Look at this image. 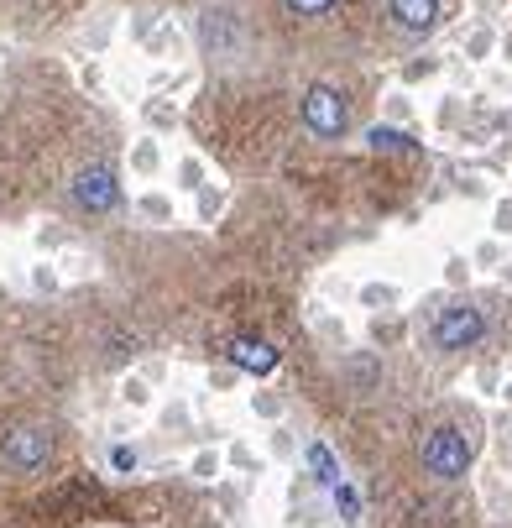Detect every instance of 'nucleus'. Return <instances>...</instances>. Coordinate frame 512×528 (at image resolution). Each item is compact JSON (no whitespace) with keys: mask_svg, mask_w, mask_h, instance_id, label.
Segmentation results:
<instances>
[{"mask_svg":"<svg viewBox=\"0 0 512 528\" xmlns=\"http://www.w3.org/2000/svg\"><path fill=\"white\" fill-rule=\"evenodd\" d=\"M194 42H199V53L209 63H220V68H236L251 48V32H246V16L236 6H225V0H215V6H204L199 21H194Z\"/></svg>","mask_w":512,"mask_h":528,"instance_id":"1","label":"nucleus"},{"mask_svg":"<svg viewBox=\"0 0 512 528\" xmlns=\"http://www.w3.org/2000/svg\"><path fill=\"white\" fill-rule=\"evenodd\" d=\"M486 330H492V319L476 298H450V304L434 309V325H429V346L439 356H460V351H476Z\"/></svg>","mask_w":512,"mask_h":528,"instance_id":"2","label":"nucleus"},{"mask_svg":"<svg viewBox=\"0 0 512 528\" xmlns=\"http://www.w3.org/2000/svg\"><path fill=\"white\" fill-rule=\"evenodd\" d=\"M298 121L319 142H345V131H351V100H345V89L314 79L304 89V100H298Z\"/></svg>","mask_w":512,"mask_h":528,"instance_id":"3","label":"nucleus"},{"mask_svg":"<svg viewBox=\"0 0 512 528\" xmlns=\"http://www.w3.org/2000/svg\"><path fill=\"white\" fill-rule=\"evenodd\" d=\"M418 461H424V471L434 481H465V476H471V466H476V450H471V440H465V429L439 424V429L424 434Z\"/></svg>","mask_w":512,"mask_h":528,"instance_id":"4","label":"nucleus"},{"mask_svg":"<svg viewBox=\"0 0 512 528\" xmlns=\"http://www.w3.org/2000/svg\"><path fill=\"white\" fill-rule=\"evenodd\" d=\"M68 199H74V210L79 215H89V220H105V215H115L121 210V168L115 163H89V168H79L74 173V183H68Z\"/></svg>","mask_w":512,"mask_h":528,"instance_id":"5","label":"nucleus"},{"mask_svg":"<svg viewBox=\"0 0 512 528\" xmlns=\"http://www.w3.org/2000/svg\"><path fill=\"white\" fill-rule=\"evenodd\" d=\"M382 16L398 37L429 42L439 27H445V0H382Z\"/></svg>","mask_w":512,"mask_h":528,"instance_id":"6","label":"nucleus"},{"mask_svg":"<svg viewBox=\"0 0 512 528\" xmlns=\"http://www.w3.org/2000/svg\"><path fill=\"white\" fill-rule=\"evenodd\" d=\"M0 461H6L16 476H32L53 461V434L42 424H21L6 434V445H0Z\"/></svg>","mask_w":512,"mask_h":528,"instance_id":"7","label":"nucleus"},{"mask_svg":"<svg viewBox=\"0 0 512 528\" xmlns=\"http://www.w3.org/2000/svg\"><path fill=\"white\" fill-rule=\"evenodd\" d=\"M230 366H236L241 377H272L277 366H283V351L262 335H236L230 340Z\"/></svg>","mask_w":512,"mask_h":528,"instance_id":"8","label":"nucleus"},{"mask_svg":"<svg viewBox=\"0 0 512 528\" xmlns=\"http://www.w3.org/2000/svg\"><path fill=\"white\" fill-rule=\"evenodd\" d=\"M189 42H194V37L183 32L173 16H162L157 27H152V37L142 42V53H147L152 63H189Z\"/></svg>","mask_w":512,"mask_h":528,"instance_id":"9","label":"nucleus"},{"mask_svg":"<svg viewBox=\"0 0 512 528\" xmlns=\"http://www.w3.org/2000/svg\"><path fill=\"white\" fill-rule=\"evenodd\" d=\"M361 142H366V152H382V157H408V152H418L424 142L408 131V126H392V121H377V126H366L361 131Z\"/></svg>","mask_w":512,"mask_h":528,"instance_id":"10","label":"nucleus"},{"mask_svg":"<svg viewBox=\"0 0 512 528\" xmlns=\"http://www.w3.org/2000/svg\"><path fill=\"white\" fill-rule=\"evenodd\" d=\"M126 168H131V178H142V183L162 178V168H168V157H162V136H152V131L136 136L131 152H126Z\"/></svg>","mask_w":512,"mask_h":528,"instance_id":"11","label":"nucleus"},{"mask_svg":"<svg viewBox=\"0 0 512 528\" xmlns=\"http://www.w3.org/2000/svg\"><path fill=\"white\" fill-rule=\"evenodd\" d=\"M304 476L314 481V487H324V492L340 487V481H345L340 455H335L330 445H324V440H309V445H304Z\"/></svg>","mask_w":512,"mask_h":528,"instance_id":"12","label":"nucleus"},{"mask_svg":"<svg viewBox=\"0 0 512 528\" xmlns=\"http://www.w3.org/2000/svg\"><path fill=\"white\" fill-rule=\"evenodd\" d=\"M356 304H361L366 314H398V309L408 304V288H403V283H387V278H371V283L356 288Z\"/></svg>","mask_w":512,"mask_h":528,"instance_id":"13","label":"nucleus"},{"mask_svg":"<svg viewBox=\"0 0 512 528\" xmlns=\"http://www.w3.org/2000/svg\"><path fill=\"white\" fill-rule=\"evenodd\" d=\"M115 21H121V16H115L110 6H95V11H89V21H84V42H89V53H110V42H115Z\"/></svg>","mask_w":512,"mask_h":528,"instance_id":"14","label":"nucleus"},{"mask_svg":"<svg viewBox=\"0 0 512 528\" xmlns=\"http://www.w3.org/2000/svg\"><path fill=\"white\" fill-rule=\"evenodd\" d=\"M142 121H147L152 136H162V131H178L183 126V110L168 95H152V100H142Z\"/></svg>","mask_w":512,"mask_h":528,"instance_id":"15","label":"nucleus"},{"mask_svg":"<svg viewBox=\"0 0 512 528\" xmlns=\"http://www.w3.org/2000/svg\"><path fill=\"white\" fill-rule=\"evenodd\" d=\"M225 210H230V189H225V183H215V178H209L204 189L194 194V215H199V225H215Z\"/></svg>","mask_w":512,"mask_h":528,"instance_id":"16","label":"nucleus"},{"mask_svg":"<svg viewBox=\"0 0 512 528\" xmlns=\"http://www.w3.org/2000/svg\"><path fill=\"white\" fill-rule=\"evenodd\" d=\"M173 183H178L183 194H199L204 183H209V163H204L199 152H183L178 163H173Z\"/></svg>","mask_w":512,"mask_h":528,"instance_id":"17","label":"nucleus"},{"mask_svg":"<svg viewBox=\"0 0 512 528\" xmlns=\"http://www.w3.org/2000/svg\"><path fill=\"white\" fill-rule=\"evenodd\" d=\"M121 403H126V408H136V413H147V408L157 403L152 377H147V372H126V377H121Z\"/></svg>","mask_w":512,"mask_h":528,"instance_id":"18","label":"nucleus"},{"mask_svg":"<svg viewBox=\"0 0 512 528\" xmlns=\"http://www.w3.org/2000/svg\"><path fill=\"white\" fill-rule=\"evenodd\" d=\"M413 116H418V105H413V95H408V84L387 89V95H382V121H392V126H413Z\"/></svg>","mask_w":512,"mask_h":528,"instance_id":"19","label":"nucleus"},{"mask_svg":"<svg viewBox=\"0 0 512 528\" xmlns=\"http://www.w3.org/2000/svg\"><path fill=\"white\" fill-rule=\"evenodd\" d=\"M246 408H251V419H262V424H283V413H288L283 393H272V387H256L246 398Z\"/></svg>","mask_w":512,"mask_h":528,"instance_id":"20","label":"nucleus"},{"mask_svg":"<svg viewBox=\"0 0 512 528\" xmlns=\"http://www.w3.org/2000/svg\"><path fill=\"white\" fill-rule=\"evenodd\" d=\"M136 215H142V220H152V225H173V220H178L173 199H168V194H157V189L136 194Z\"/></svg>","mask_w":512,"mask_h":528,"instance_id":"21","label":"nucleus"},{"mask_svg":"<svg viewBox=\"0 0 512 528\" xmlns=\"http://www.w3.org/2000/svg\"><path fill=\"white\" fill-rule=\"evenodd\" d=\"M27 283H32V293L53 298V293L63 288V272H58V262H53V257H37V262L27 267Z\"/></svg>","mask_w":512,"mask_h":528,"instance_id":"22","label":"nucleus"},{"mask_svg":"<svg viewBox=\"0 0 512 528\" xmlns=\"http://www.w3.org/2000/svg\"><path fill=\"white\" fill-rule=\"evenodd\" d=\"M220 471H225V450L204 445V450H194V455H189V476H194V481H204V487H209V481H220Z\"/></svg>","mask_w":512,"mask_h":528,"instance_id":"23","label":"nucleus"},{"mask_svg":"<svg viewBox=\"0 0 512 528\" xmlns=\"http://www.w3.org/2000/svg\"><path fill=\"white\" fill-rule=\"evenodd\" d=\"M460 48H465V58H471V63H486V58H492V53L502 48V37H497L492 27H471Z\"/></svg>","mask_w":512,"mask_h":528,"instance_id":"24","label":"nucleus"},{"mask_svg":"<svg viewBox=\"0 0 512 528\" xmlns=\"http://www.w3.org/2000/svg\"><path fill=\"white\" fill-rule=\"evenodd\" d=\"M105 466H110L115 476H136V471H142V450L126 445V440H115V445L105 450Z\"/></svg>","mask_w":512,"mask_h":528,"instance_id":"25","label":"nucleus"},{"mask_svg":"<svg viewBox=\"0 0 512 528\" xmlns=\"http://www.w3.org/2000/svg\"><path fill=\"white\" fill-rule=\"evenodd\" d=\"M330 502H335V513H340L345 523H356V518H361V492L351 487V481H340V487H330Z\"/></svg>","mask_w":512,"mask_h":528,"instance_id":"26","label":"nucleus"},{"mask_svg":"<svg viewBox=\"0 0 512 528\" xmlns=\"http://www.w3.org/2000/svg\"><path fill=\"white\" fill-rule=\"evenodd\" d=\"M267 455H272V461H293V455H298V440H293L283 424H272V434H267Z\"/></svg>","mask_w":512,"mask_h":528,"instance_id":"27","label":"nucleus"},{"mask_svg":"<svg viewBox=\"0 0 512 528\" xmlns=\"http://www.w3.org/2000/svg\"><path fill=\"white\" fill-rule=\"evenodd\" d=\"M225 466H236V471H251V476H256V471H262V455H256L246 440H236V445L225 450Z\"/></svg>","mask_w":512,"mask_h":528,"instance_id":"28","label":"nucleus"},{"mask_svg":"<svg viewBox=\"0 0 512 528\" xmlns=\"http://www.w3.org/2000/svg\"><path fill=\"white\" fill-rule=\"evenodd\" d=\"M492 236H497V241H512V194H502V199L492 204Z\"/></svg>","mask_w":512,"mask_h":528,"instance_id":"29","label":"nucleus"},{"mask_svg":"<svg viewBox=\"0 0 512 528\" xmlns=\"http://www.w3.org/2000/svg\"><path fill=\"white\" fill-rule=\"evenodd\" d=\"M335 6H340V0H283L288 16H309V21H314V16H330Z\"/></svg>","mask_w":512,"mask_h":528,"instance_id":"30","label":"nucleus"},{"mask_svg":"<svg viewBox=\"0 0 512 528\" xmlns=\"http://www.w3.org/2000/svg\"><path fill=\"white\" fill-rule=\"evenodd\" d=\"M439 74H445V58H418V63H408L403 84H424V79H439Z\"/></svg>","mask_w":512,"mask_h":528,"instance_id":"31","label":"nucleus"},{"mask_svg":"<svg viewBox=\"0 0 512 528\" xmlns=\"http://www.w3.org/2000/svg\"><path fill=\"white\" fill-rule=\"evenodd\" d=\"M53 262H58L63 278H89V272H95V262L79 257V251H63V257H53Z\"/></svg>","mask_w":512,"mask_h":528,"instance_id":"32","label":"nucleus"},{"mask_svg":"<svg viewBox=\"0 0 512 528\" xmlns=\"http://www.w3.org/2000/svg\"><path fill=\"white\" fill-rule=\"evenodd\" d=\"M497 262H502V241H497V236H486V241L471 251V267H497Z\"/></svg>","mask_w":512,"mask_h":528,"instance_id":"33","label":"nucleus"},{"mask_svg":"<svg viewBox=\"0 0 512 528\" xmlns=\"http://www.w3.org/2000/svg\"><path fill=\"white\" fill-rule=\"evenodd\" d=\"M445 283H450V288L471 283V257H445Z\"/></svg>","mask_w":512,"mask_h":528,"instance_id":"34","label":"nucleus"},{"mask_svg":"<svg viewBox=\"0 0 512 528\" xmlns=\"http://www.w3.org/2000/svg\"><path fill=\"white\" fill-rule=\"evenodd\" d=\"M157 21H162L157 11H142V16H131V37H136V42H147V37H152V27H157Z\"/></svg>","mask_w":512,"mask_h":528,"instance_id":"35","label":"nucleus"},{"mask_svg":"<svg viewBox=\"0 0 512 528\" xmlns=\"http://www.w3.org/2000/svg\"><path fill=\"white\" fill-rule=\"evenodd\" d=\"M236 366H225V372H209V387H215V393H225V387H236Z\"/></svg>","mask_w":512,"mask_h":528,"instance_id":"36","label":"nucleus"},{"mask_svg":"<svg viewBox=\"0 0 512 528\" xmlns=\"http://www.w3.org/2000/svg\"><path fill=\"white\" fill-rule=\"evenodd\" d=\"M497 53H502V58L512 63V37H502V48H497Z\"/></svg>","mask_w":512,"mask_h":528,"instance_id":"37","label":"nucleus"},{"mask_svg":"<svg viewBox=\"0 0 512 528\" xmlns=\"http://www.w3.org/2000/svg\"><path fill=\"white\" fill-rule=\"evenodd\" d=\"M502 398H507V403H512V377H507V382H502Z\"/></svg>","mask_w":512,"mask_h":528,"instance_id":"38","label":"nucleus"}]
</instances>
